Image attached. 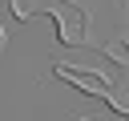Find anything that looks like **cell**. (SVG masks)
I'll list each match as a JSON object with an SVG mask.
<instances>
[{
  "label": "cell",
  "instance_id": "1",
  "mask_svg": "<svg viewBox=\"0 0 129 121\" xmlns=\"http://www.w3.org/2000/svg\"><path fill=\"white\" fill-rule=\"evenodd\" d=\"M48 20L56 24V36H60V44H85V36H89V12H85L81 4L52 0V8H48Z\"/></svg>",
  "mask_w": 129,
  "mask_h": 121
},
{
  "label": "cell",
  "instance_id": "2",
  "mask_svg": "<svg viewBox=\"0 0 129 121\" xmlns=\"http://www.w3.org/2000/svg\"><path fill=\"white\" fill-rule=\"evenodd\" d=\"M64 85H73V89H81V93H89V97H109V89H113V81L105 77V73H97V69H81V65H56L52 69Z\"/></svg>",
  "mask_w": 129,
  "mask_h": 121
},
{
  "label": "cell",
  "instance_id": "3",
  "mask_svg": "<svg viewBox=\"0 0 129 121\" xmlns=\"http://www.w3.org/2000/svg\"><path fill=\"white\" fill-rule=\"evenodd\" d=\"M105 101H109V109H117L121 117H129V85H113Z\"/></svg>",
  "mask_w": 129,
  "mask_h": 121
},
{
  "label": "cell",
  "instance_id": "4",
  "mask_svg": "<svg viewBox=\"0 0 129 121\" xmlns=\"http://www.w3.org/2000/svg\"><path fill=\"white\" fill-rule=\"evenodd\" d=\"M105 52H109V60H117L121 69H129V40H125V36L109 40V44H105Z\"/></svg>",
  "mask_w": 129,
  "mask_h": 121
},
{
  "label": "cell",
  "instance_id": "5",
  "mask_svg": "<svg viewBox=\"0 0 129 121\" xmlns=\"http://www.w3.org/2000/svg\"><path fill=\"white\" fill-rule=\"evenodd\" d=\"M0 48H4V32H0Z\"/></svg>",
  "mask_w": 129,
  "mask_h": 121
}]
</instances>
